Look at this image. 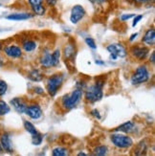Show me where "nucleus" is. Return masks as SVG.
<instances>
[{
  "mask_svg": "<svg viewBox=\"0 0 155 156\" xmlns=\"http://www.w3.org/2000/svg\"><path fill=\"white\" fill-rule=\"evenodd\" d=\"M25 113L28 115L31 119L37 120L42 116V109L38 105H31L29 106L27 105Z\"/></svg>",
  "mask_w": 155,
  "mask_h": 156,
  "instance_id": "obj_9",
  "label": "nucleus"
},
{
  "mask_svg": "<svg viewBox=\"0 0 155 156\" xmlns=\"http://www.w3.org/2000/svg\"><path fill=\"white\" fill-rule=\"evenodd\" d=\"M78 155H79V156H82V155H83V156H86L87 154L84 153V152H79V153H78Z\"/></svg>",
  "mask_w": 155,
  "mask_h": 156,
  "instance_id": "obj_39",
  "label": "nucleus"
},
{
  "mask_svg": "<svg viewBox=\"0 0 155 156\" xmlns=\"http://www.w3.org/2000/svg\"><path fill=\"white\" fill-rule=\"evenodd\" d=\"M64 80L62 74H54L53 76L49 77L46 81V89L50 96H56L58 89L62 87Z\"/></svg>",
  "mask_w": 155,
  "mask_h": 156,
  "instance_id": "obj_2",
  "label": "nucleus"
},
{
  "mask_svg": "<svg viewBox=\"0 0 155 156\" xmlns=\"http://www.w3.org/2000/svg\"><path fill=\"white\" fill-rule=\"evenodd\" d=\"M37 46V42L33 41V40H26V41H24L22 44V47L25 50V52H28V53L35 51Z\"/></svg>",
  "mask_w": 155,
  "mask_h": 156,
  "instance_id": "obj_20",
  "label": "nucleus"
},
{
  "mask_svg": "<svg viewBox=\"0 0 155 156\" xmlns=\"http://www.w3.org/2000/svg\"><path fill=\"white\" fill-rule=\"evenodd\" d=\"M84 16H85V10L83 7L80 5H76L71 10L70 21L73 24H77L80 19L83 18Z\"/></svg>",
  "mask_w": 155,
  "mask_h": 156,
  "instance_id": "obj_7",
  "label": "nucleus"
},
{
  "mask_svg": "<svg viewBox=\"0 0 155 156\" xmlns=\"http://www.w3.org/2000/svg\"><path fill=\"white\" fill-rule=\"evenodd\" d=\"M134 153H135L136 155H142L144 152L143 151H146V145L145 143V141H142V142H140V143L137 145L136 148L134 150Z\"/></svg>",
  "mask_w": 155,
  "mask_h": 156,
  "instance_id": "obj_25",
  "label": "nucleus"
},
{
  "mask_svg": "<svg viewBox=\"0 0 155 156\" xmlns=\"http://www.w3.org/2000/svg\"><path fill=\"white\" fill-rule=\"evenodd\" d=\"M0 144H1L2 148L7 151V152H13V148H12V140L11 137L8 133H4L2 134L1 138H0Z\"/></svg>",
  "mask_w": 155,
  "mask_h": 156,
  "instance_id": "obj_11",
  "label": "nucleus"
},
{
  "mask_svg": "<svg viewBox=\"0 0 155 156\" xmlns=\"http://www.w3.org/2000/svg\"><path fill=\"white\" fill-rule=\"evenodd\" d=\"M52 57H53V60H54V64H55V67L58 65L59 63V58H60V51L58 49H57L56 51H54L52 53Z\"/></svg>",
  "mask_w": 155,
  "mask_h": 156,
  "instance_id": "obj_27",
  "label": "nucleus"
},
{
  "mask_svg": "<svg viewBox=\"0 0 155 156\" xmlns=\"http://www.w3.org/2000/svg\"><path fill=\"white\" fill-rule=\"evenodd\" d=\"M150 80V71L146 68V65H140L137 67V69L134 72V74L131 76L130 81L131 84L138 85L146 83Z\"/></svg>",
  "mask_w": 155,
  "mask_h": 156,
  "instance_id": "obj_3",
  "label": "nucleus"
},
{
  "mask_svg": "<svg viewBox=\"0 0 155 156\" xmlns=\"http://www.w3.org/2000/svg\"><path fill=\"white\" fill-rule=\"evenodd\" d=\"M29 3L36 15H37V16L44 15L45 9L42 6V0H29Z\"/></svg>",
  "mask_w": 155,
  "mask_h": 156,
  "instance_id": "obj_14",
  "label": "nucleus"
},
{
  "mask_svg": "<svg viewBox=\"0 0 155 156\" xmlns=\"http://www.w3.org/2000/svg\"><path fill=\"white\" fill-rule=\"evenodd\" d=\"M112 144L118 148H129L133 146V141L129 136L123 134H112L110 136Z\"/></svg>",
  "mask_w": 155,
  "mask_h": 156,
  "instance_id": "obj_5",
  "label": "nucleus"
},
{
  "mask_svg": "<svg viewBox=\"0 0 155 156\" xmlns=\"http://www.w3.org/2000/svg\"><path fill=\"white\" fill-rule=\"evenodd\" d=\"M33 17V15L27 12H22V13H12V15L7 16V19L9 20H15V21H20V20H26Z\"/></svg>",
  "mask_w": 155,
  "mask_h": 156,
  "instance_id": "obj_17",
  "label": "nucleus"
},
{
  "mask_svg": "<svg viewBox=\"0 0 155 156\" xmlns=\"http://www.w3.org/2000/svg\"><path fill=\"white\" fill-rule=\"evenodd\" d=\"M8 89V84L5 80H0V96H3V95L7 92Z\"/></svg>",
  "mask_w": 155,
  "mask_h": 156,
  "instance_id": "obj_29",
  "label": "nucleus"
},
{
  "mask_svg": "<svg viewBox=\"0 0 155 156\" xmlns=\"http://www.w3.org/2000/svg\"><path fill=\"white\" fill-rule=\"evenodd\" d=\"M42 140H43V136H42L41 133L37 132L35 135H32V143H33V145L39 146L40 144L42 143Z\"/></svg>",
  "mask_w": 155,
  "mask_h": 156,
  "instance_id": "obj_26",
  "label": "nucleus"
},
{
  "mask_svg": "<svg viewBox=\"0 0 155 156\" xmlns=\"http://www.w3.org/2000/svg\"><path fill=\"white\" fill-rule=\"evenodd\" d=\"M40 64H41L44 68H51V67H55L52 54L50 52L45 51L42 54L41 58H40Z\"/></svg>",
  "mask_w": 155,
  "mask_h": 156,
  "instance_id": "obj_13",
  "label": "nucleus"
},
{
  "mask_svg": "<svg viewBox=\"0 0 155 156\" xmlns=\"http://www.w3.org/2000/svg\"><path fill=\"white\" fill-rule=\"evenodd\" d=\"M29 79L33 81H41L43 80V74L38 69H33L28 75Z\"/></svg>",
  "mask_w": 155,
  "mask_h": 156,
  "instance_id": "obj_18",
  "label": "nucleus"
},
{
  "mask_svg": "<svg viewBox=\"0 0 155 156\" xmlns=\"http://www.w3.org/2000/svg\"><path fill=\"white\" fill-rule=\"evenodd\" d=\"M103 96H104L103 86H100L97 83L87 87V89L85 90V94H84L85 100L90 101V103H96V101H100Z\"/></svg>",
  "mask_w": 155,
  "mask_h": 156,
  "instance_id": "obj_4",
  "label": "nucleus"
},
{
  "mask_svg": "<svg viewBox=\"0 0 155 156\" xmlns=\"http://www.w3.org/2000/svg\"><path fill=\"white\" fill-rule=\"evenodd\" d=\"M90 114L92 115V116H94L95 118H97L98 120H100V112H99V110H97V109H93V110H91V112H90Z\"/></svg>",
  "mask_w": 155,
  "mask_h": 156,
  "instance_id": "obj_31",
  "label": "nucleus"
},
{
  "mask_svg": "<svg viewBox=\"0 0 155 156\" xmlns=\"http://www.w3.org/2000/svg\"><path fill=\"white\" fill-rule=\"evenodd\" d=\"M11 105L13 106V108H15L19 114L25 113L26 108H27V104L21 98H13L11 101Z\"/></svg>",
  "mask_w": 155,
  "mask_h": 156,
  "instance_id": "obj_12",
  "label": "nucleus"
},
{
  "mask_svg": "<svg viewBox=\"0 0 155 156\" xmlns=\"http://www.w3.org/2000/svg\"><path fill=\"white\" fill-rule=\"evenodd\" d=\"M4 52L8 57L12 58H18L22 56V51L20 49V47L16 45H9L6 46L4 48Z\"/></svg>",
  "mask_w": 155,
  "mask_h": 156,
  "instance_id": "obj_10",
  "label": "nucleus"
},
{
  "mask_svg": "<svg viewBox=\"0 0 155 156\" xmlns=\"http://www.w3.org/2000/svg\"><path fill=\"white\" fill-rule=\"evenodd\" d=\"M137 36H138V33H135V34H133V35H131V37H130L129 40H130V41H133V40H134V39H135V38L137 37Z\"/></svg>",
  "mask_w": 155,
  "mask_h": 156,
  "instance_id": "obj_36",
  "label": "nucleus"
},
{
  "mask_svg": "<svg viewBox=\"0 0 155 156\" xmlns=\"http://www.w3.org/2000/svg\"><path fill=\"white\" fill-rule=\"evenodd\" d=\"M85 43H86V45L89 47V48H91V49H97V45H96V42H95V40H94L93 38H91V37H86L85 38Z\"/></svg>",
  "mask_w": 155,
  "mask_h": 156,
  "instance_id": "obj_28",
  "label": "nucleus"
},
{
  "mask_svg": "<svg viewBox=\"0 0 155 156\" xmlns=\"http://www.w3.org/2000/svg\"><path fill=\"white\" fill-rule=\"evenodd\" d=\"M143 42L150 46L154 45L155 43V30L154 29H150L146 31V33L145 34V36L143 37Z\"/></svg>",
  "mask_w": 155,
  "mask_h": 156,
  "instance_id": "obj_15",
  "label": "nucleus"
},
{
  "mask_svg": "<svg viewBox=\"0 0 155 156\" xmlns=\"http://www.w3.org/2000/svg\"><path fill=\"white\" fill-rule=\"evenodd\" d=\"M107 51L110 53L111 58L113 60H116L118 57L120 58H125L126 56V50L125 47L121 44V43H113V44H109L106 47Z\"/></svg>",
  "mask_w": 155,
  "mask_h": 156,
  "instance_id": "obj_6",
  "label": "nucleus"
},
{
  "mask_svg": "<svg viewBox=\"0 0 155 156\" xmlns=\"http://www.w3.org/2000/svg\"><path fill=\"white\" fill-rule=\"evenodd\" d=\"M107 151H108V148H107L106 146H99L94 148L93 154L98 156H104L107 154Z\"/></svg>",
  "mask_w": 155,
  "mask_h": 156,
  "instance_id": "obj_22",
  "label": "nucleus"
},
{
  "mask_svg": "<svg viewBox=\"0 0 155 156\" xmlns=\"http://www.w3.org/2000/svg\"><path fill=\"white\" fill-rule=\"evenodd\" d=\"M130 52L134 58H136L139 60H143L149 55L150 50L145 46H133Z\"/></svg>",
  "mask_w": 155,
  "mask_h": 156,
  "instance_id": "obj_8",
  "label": "nucleus"
},
{
  "mask_svg": "<svg viewBox=\"0 0 155 156\" xmlns=\"http://www.w3.org/2000/svg\"><path fill=\"white\" fill-rule=\"evenodd\" d=\"M1 49H2V45L0 44V51H1ZM0 65H1V62H0Z\"/></svg>",
  "mask_w": 155,
  "mask_h": 156,
  "instance_id": "obj_41",
  "label": "nucleus"
},
{
  "mask_svg": "<svg viewBox=\"0 0 155 156\" xmlns=\"http://www.w3.org/2000/svg\"><path fill=\"white\" fill-rule=\"evenodd\" d=\"M136 2H138V3H145V2H147L149 0H135Z\"/></svg>",
  "mask_w": 155,
  "mask_h": 156,
  "instance_id": "obj_38",
  "label": "nucleus"
},
{
  "mask_svg": "<svg viewBox=\"0 0 155 156\" xmlns=\"http://www.w3.org/2000/svg\"><path fill=\"white\" fill-rule=\"evenodd\" d=\"M33 91H35V93H37V94H40V95L44 94V90H43V88H42V87H39V86H36V87H33Z\"/></svg>",
  "mask_w": 155,
  "mask_h": 156,
  "instance_id": "obj_33",
  "label": "nucleus"
},
{
  "mask_svg": "<svg viewBox=\"0 0 155 156\" xmlns=\"http://www.w3.org/2000/svg\"><path fill=\"white\" fill-rule=\"evenodd\" d=\"M134 16H135V15H132V13H130V15H123L121 16V19H122V21H126V20H129Z\"/></svg>",
  "mask_w": 155,
  "mask_h": 156,
  "instance_id": "obj_32",
  "label": "nucleus"
},
{
  "mask_svg": "<svg viewBox=\"0 0 155 156\" xmlns=\"http://www.w3.org/2000/svg\"><path fill=\"white\" fill-rule=\"evenodd\" d=\"M150 62L151 63H154V62H155V52H154V51L151 53V55H150Z\"/></svg>",
  "mask_w": 155,
  "mask_h": 156,
  "instance_id": "obj_34",
  "label": "nucleus"
},
{
  "mask_svg": "<svg viewBox=\"0 0 155 156\" xmlns=\"http://www.w3.org/2000/svg\"><path fill=\"white\" fill-rule=\"evenodd\" d=\"M2 151H3V148H2V147H1V144H0V153L2 152Z\"/></svg>",
  "mask_w": 155,
  "mask_h": 156,
  "instance_id": "obj_40",
  "label": "nucleus"
},
{
  "mask_svg": "<svg viewBox=\"0 0 155 156\" xmlns=\"http://www.w3.org/2000/svg\"><path fill=\"white\" fill-rule=\"evenodd\" d=\"M24 128L26 129V131H28L31 135H35V134H37L38 132L37 130L36 126L29 121H24Z\"/></svg>",
  "mask_w": 155,
  "mask_h": 156,
  "instance_id": "obj_23",
  "label": "nucleus"
},
{
  "mask_svg": "<svg viewBox=\"0 0 155 156\" xmlns=\"http://www.w3.org/2000/svg\"><path fill=\"white\" fill-rule=\"evenodd\" d=\"M69 152H68V150L65 147H58L56 148H54L52 151V155L53 156H66L68 155Z\"/></svg>",
  "mask_w": 155,
  "mask_h": 156,
  "instance_id": "obj_21",
  "label": "nucleus"
},
{
  "mask_svg": "<svg viewBox=\"0 0 155 156\" xmlns=\"http://www.w3.org/2000/svg\"><path fill=\"white\" fill-rule=\"evenodd\" d=\"M46 3L49 6H54L57 3V0H46Z\"/></svg>",
  "mask_w": 155,
  "mask_h": 156,
  "instance_id": "obj_35",
  "label": "nucleus"
},
{
  "mask_svg": "<svg viewBox=\"0 0 155 156\" xmlns=\"http://www.w3.org/2000/svg\"><path fill=\"white\" fill-rule=\"evenodd\" d=\"M83 94V89L76 87L75 90H73L70 94H66L62 99V106L67 110L76 107V105L79 103V101L82 100Z\"/></svg>",
  "mask_w": 155,
  "mask_h": 156,
  "instance_id": "obj_1",
  "label": "nucleus"
},
{
  "mask_svg": "<svg viewBox=\"0 0 155 156\" xmlns=\"http://www.w3.org/2000/svg\"><path fill=\"white\" fill-rule=\"evenodd\" d=\"M95 63H96V64H100V65H104V62H102V60L96 59V60H95Z\"/></svg>",
  "mask_w": 155,
  "mask_h": 156,
  "instance_id": "obj_37",
  "label": "nucleus"
},
{
  "mask_svg": "<svg viewBox=\"0 0 155 156\" xmlns=\"http://www.w3.org/2000/svg\"><path fill=\"white\" fill-rule=\"evenodd\" d=\"M134 126H135V125H134L133 122H132V121H129V122H126V123H125V124H123V125L119 126L116 127L114 130H115V131L125 132V133H129V132L133 131Z\"/></svg>",
  "mask_w": 155,
  "mask_h": 156,
  "instance_id": "obj_16",
  "label": "nucleus"
},
{
  "mask_svg": "<svg viewBox=\"0 0 155 156\" xmlns=\"http://www.w3.org/2000/svg\"><path fill=\"white\" fill-rule=\"evenodd\" d=\"M92 1H94V0H92Z\"/></svg>",
  "mask_w": 155,
  "mask_h": 156,
  "instance_id": "obj_42",
  "label": "nucleus"
},
{
  "mask_svg": "<svg viewBox=\"0 0 155 156\" xmlns=\"http://www.w3.org/2000/svg\"><path fill=\"white\" fill-rule=\"evenodd\" d=\"M143 18V16L142 15H139V16H134V21H133V23H132V26L133 27H135L138 23H139V21L141 19Z\"/></svg>",
  "mask_w": 155,
  "mask_h": 156,
  "instance_id": "obj_30",
  "label": "nucleus"
},
{
  "mask_svg": "<svg viewBox=\"0 0 155 156\" xmlns=\"http://www.w3.org/2000/svg\"><path fill=\"white\" fill-rule=\"evenodd\" d=\"M75 52H76L75 46H74L73 44H67L64 47V50H63L65 60L69 59V58H72L74 56H75Z\"/></svg>",
  "mask_w": 155,
  "mask_h": 156,
  "instance_id": "obj_19",
  "label": "nucleus"
},
{
  "mask_svg": "<svg viewBox=\"0 0 155 156\" xmlns=\"http://www.w3.org/2000/svg\"><path fill=\"white\" fill-rule=\"evenodd\" d=\"M11 111V108L8 105V104L5 103L4 101L0 100V116H4V115L8 114Z\"/></svg>",
  "mask_w": 155,
  "mask_h": 156,
  "instance_id": "obj_24",
  "label": "nucleus"
}]
</instances>
